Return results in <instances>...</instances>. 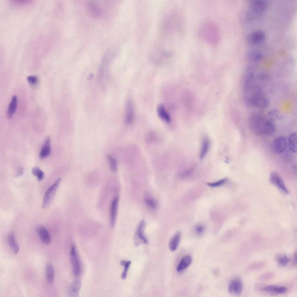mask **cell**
<instances>
[{
  "instance_id": "7",
  "label": "cell",
  "mask_w": 297,
  "mask_h": 297,
  "mask_svg": "<svg viewBox=\"0 0 297 297\" xmlns=\"http://www.w3.org/2000/svg\"><path fill=\"white\" fill-rule=\"evenodd\" d=\"M228 288L229 292L231 294L236 295H240L242 288L240 279L238 278L233 279L229 283Z\"/></svg>"
},
{
  "instance_id": "16",
  "label": "cell",
  "mask_w": 297,
  "mask_h": 297,
  "mask_svg": "<svg viewBox=\"0 0 297 297\" xmlns=\"http://www.w3.org/2000/svg\"><path fill=\"white\" fill-rule=\"evenodd\" d=\"M262 290L268 292L280 294L285 293L287 291V289L284 286L269 285L265 287Z\"/></svg>"
},
{
  "instance_id": "36",
  "label": "cell",
  "mask_w": 297,
  "mask_h": 297,
  "mask_svg": "<svg viewBox=\"0 0 297 297\" xmlns=\"http://www.w3.org/2000/svg\"><path fill=\"white\" fill-rule=\"evenodd\" d=\"M23 171L22 168L20 167L15 172L14 175L15 177H18L23 174Z\"/></svg>"
},
{
  "instance_id": "20",
  "label": "cell",
  "mask_w": 297,
  "mask_h": 297,
  "mask_svg": "<svg viewBox=\"0 0 297 297\" xmlns=\"http://www.w3.org/2000/svg\"><path fill=\"white\" fill-rule=\"evenodd\" d=\"M145 225V223L144 220H141L137 227L136 234L137 236L143 243H148V241L145 236L144 233V230Z\"/></svg>"
},
{
  "instance_id": "23",
  "label": "cell",
  "mask_w": 297,
  "mask_h": 297,
  "mask_svg": "<svg viewBox=\"0 0 297 297\" xmlns=\"http://www.w3.org/2000/svg\"><path fill=\"white\" fill-rule=\"evenodd\" d=\"M297 134L295 132L292 133L290 135L288 140V144L289 149L294 153H296Z\"/></svg>"
},
{
  "instance_id": "35",
  "label": "cell",
  "mask_w": 297,
  "mask_h": 297,
  "mask_svg": "<svg viewBox=\"0 0 297 297\" xmlns=\"http://www.w3.org/2000/svg\"><path fill=\"white\" fill-rule=\"evenodd\" d=\"M204 230V227L202 224H198L195 228V233L198 235H200L203 233Z\"/></svg>"
},
{
  "instance_id": "33",
  "label": "cell",
  "mask_w": 297,
  "mask_h": 297,
  "mask_svg": "<svg viewBox=\"0 0 297 297\" xmlns=\"http://www.w3.org/2000/svg\"><path fill=\"white\" fill-rule=\"evenodd\" d=\"M27 80L29 83L33 85L36 84L38 82V78L36 76H29L27 77Z\"/></svg>"
},
{
  "instance_id": "30",
  "label": "cell",
  "mask_w": 297,
  "mask_h": 297,
  "mask_svg": "<svg viewBox=\"0 0 297 297\" xmlns=\"http://www.w3.org/2000/svg\"><path fill=\"white\" fill-rule=\"evenodd\" d=\"M265 265L264 262H256L252 263L250 265L251 269L254 270L260 269L264 267Z\"/></svg>"
},
{
  "instance_id": "3",
  "label": "cell",
  "mask_w": 297,
  "mask_h": 297,
  "mask_svg": "<svg viewBox=\"0 0 297 297\" xmlns=\"http://www.w3.org/2000/svg\"><path fill=\"white\" fill-rule=\"evenodd\" d=\"M266 37V35L262 30H258L250 33L246 38L247 44L251 46H258L263 42Z\"/></svg>"
},
{
  "instance_id": "12",
  "label": "cell",
  "mask_w": 297,
  "mask_h": 297,
  "mask_svg": "<svg viewBox=\"0 0 297 297\" xmlns=\"http://www.w3.org/2000/svg\"><path fill=\"white\" fill-rule=\"evenodd\" d=\"M125 121L128 125L132 124L134 120V113L133 104L131 101L128 100L126 105Z\"/></svg>"
},
{
  "instance_id": "31",
  "label": "cell",
  "mask_w": 297,
  "mask_h": 297,
  "mask_svg": "<svg viewBox=\"0 0 297 297\" xmlns=\"http://www.w3.org/2000/svg\"><path fill=\"white\" fill-rule=\"evenodd\" d=\"M11 3L16 6H19L29 4L32 3V1L27 0H17L11 1Z\"/></svg>"
},
{
  "instance_id": "6",
  "label": "cell",
  "mask_w": 297,
  "mask_h": 297,
  "mask_svg": "<svg viewBox=\"0 0 297 297\" xmlns=\"http://www.w3.org/2000/svg\"><path fill=\"white\" fill-rule=\"evenodd\" d=\"M269 180L282 193L285 194L288 193L282 178L277 172L274 171L271 172L269 176Z\"/></svg>"
},
{
  "instance_id": "37",
  "label": "cell",
  "mask_w": 297,
  "mask_h": 297,
  "mask_svg": "<svg viewBox=\"0 0 297 297\" xmlns=\"http://www.w3.org/2000/svg\"><path fill=\"white\" fill-rule=\"evenodd\" d=\"M127 261L124 260H122L120 262L121 265L123 266H124L125 264L126 263Z\"/></svg>"
},
{
  "instance_id": "18",
  "label": "cell",
  "mask_w": 297,
  "mask_h": 297,
  "mask_svg": "<svg viewBox=\"0 0 297 297\" xmlns=\"http://www.w3.org/2000/svg\"><path fill=\"white\" fill-rule=\"evenodd\" d=\"M192 260V258L190 256L186 255L184 256L182 259L177 267V271L180 272L186 269L191 264Z\"/></svg>"
},
{
  "instance_id": "26",
  "label": "cell",
  "mask_w": 297,
  "mask_h": 297,
  "mask_svg": "<svg viewBox=\"0 0 297 297\" xmlns=\"http://www.w3.org/2000/svg\"><path fill=\"white\" fill-rule=\"evenodd\" d=\"M210 146L209 140L205 138L204 139L202 142V147L200 154V157L201 159L203 158L207 152Z\"/></svg>"
},
{
  "instance_id": "21",
  "label": "cell",
  "mask_w": 297,
  "mask_h": 297,
  "mask_svg": "<svg viewBox=\"0 0 297 297\" xmlns=\"http://www.w3.org/2000/svg\"><path fill=\"white\" fill-rule=\"evenodd\" d=\"M46 274L48 282L49 284H52L54 278V270L53 266L51 263L48 262L46 265Z\"/></svg>"
},
{
  "instance_id": "13",
  "label": "cell",
  "mask_w": 297,
  "mask_h": 297,
  "mask_svg": "<svg viewBox=\"0 0 297 297\" xmlns=\"http://www.w3.org/2000/svg\"><path fill=\"white\" fill-rule=\"evenodd\" d=\"M264 53L261 49L253 48L247 53V56L249 59L253 61H258L263 58Z\"/></svg>"
},
{
  "instance_id": "34",
  "label": "cell",
  "mask_w": 297,
  "mask_h": 297,
  "mask_svg": "<svg viewBox=\"0 0 297 297\" xmlns=\"http://www.w3.org/2000/svg\"><path fill=\"white\" fill-rule=\"evenodd\" d=\"M131 263V261H127L126 263L124 266V270L121 275V278L122 279H124L126 278L127 273Z\"/></svg>"
},
{
  "instance_id": "19",
  "label": "cell",
  "mask_w": 297,
  "mask_h": 297,
  "mask_svg": "<svg viewBox=\"0 0 297 297\" xmlns=\"http://www.w3.org/2000/svg\"><path fill=\"white\" fill-rule=\"evenodd\" d=\"M181 238V233L180 231L176 232L172 237L169 243V249L171 251H174L177 249Z\"/></svg>"
},
{
  "instance_id": "32",
  "label": "cell",
  "mask_w": 297,
  "mask_h": 297,
  "mask_svg": "<svg viewBox=\"0 0 297 297\" xmlns=\"http://www.w3.org/2000/svg\"><path fill=\"white\" fill-rule=\"evenodd\" d=\"M226 178H223L217 181L207 183V185L211 187H216L220 186L224 184L227 181Z\"/></svg>"
},
{
  "instance_id": "10",
  "label": "cell",
  "mask_w": 297,
  "mask_h": 297,
  "mask_svg": "<svg viewBox=\"0 0 297 297\" xmlns=\"http://www.w3.org/2000/svg\"><path fill=\"white\" fill-rule=\"evenodd\" d=\"M50 137L49 135L46 136L44 139V143L39 153V156L43 159L50 155L51 152Z\"/></svg>"
},
{
  "instance_id": "9",
  "label": "cell",
  "mask_w": 297,
  "mask_h": 297,
  "mask_svg": "<svg viewBox=\"0 0 297 297\" xmlns=\"http://www.w3.org/2000/svg\"><path fill=\"white\" fill-rule=\"evenodd\" d=\"M119 197L117 196L112 201L110 207V222L111 226L113 228L115 225Z\"/></svg>"
},
{
  "instance_id": "14",
  "label": "cell",
  "mask_w": 297,
  "mask_h": 297,
  "mask_svg": "<svg viewBox=\"0 0 297 297\" xmlns=\"http://www.w3.org/2000/svg\"><path fill=\"white\" fill-rule=\"evenodd\" d=\"M81 286V282L79 279L74 280L71 284L69 290L70 296L78 297Z\"/></svg>"
},
{
  "instance_id": "22",
  "label": "cell",
  "mask_w": 297,
  "mask_h": 297,
  "mask_svg": "<svg viewBox=\"0 0 297 297\" xmlns=\"http://www.w3.org/2000/svg\"><path fill=\"white\" fill-rule=\"evenodd\" d=\"M8 244L13 252L17 254L19 250V245L16 241L14 235L12 233H10L8 237Z\"/></svg>"
},
{
  "instance_id": "28",
  "label": "cell",
  "mask_w": 297,
  "mask_h": 297,
  "mask_svg": "<svg viewBox=\"0 0 297 297\" xmlns=\"http://www.w3.org/2000/svg\"><path fill=\"white\" fill-rule=\"evenodd\" d=\"M274 276V274L273 272H267L261 275L259 277V279L264 281H267L272 279Z\"/></svg>"
},
{
  "instance_id": "24",
  "label": "cell",
  "mask_w": 297,
  "mask_h": 297,
  "mask_svg": "<svg viewBox=\"0 0 297 297\" xmlns=\"http://www.w3.org/2000/svg\"><path fill=\"white\" fill-rule=\"evenodd\" d=\"M107 158L111 170L113 172H116L118 170L117 162L116 159L109 154L107 155Z\"/></svg>"
},
{
  "instance_id": "17",
  "label": "cell",
  "mask_w": 297,
  "mask_h": 297,
  "mask_svg": "<svg viewBox=\"0 0 297 297\" xmlns=\"http://www.w3.org/2000/svg\"><path fill=\"white\" fill-rule=\"evenodd\" d=\"M157 112L159 117L167 123H169L171 120L170 117L167 112L165 108L162 104H159L157 108Z\"/></svg>"
},
{
  "instance_id": "5",
  "label": "cell",
  "mask_w": 297,
  "mask_h": 297,
  "mask_svg": "<svg viewBox=\"0 0 297 297\" xmlns=\"http://www.w3.org/2000/svg\"><path fill=\"white\" fill-rule=\"evenodd\" d=\"M70 258L73 274L75 276L77 277L80 274L81 267L76 249L73 245L71 248Z\"/></svg>"
},
{
  "instance_id": "29",
  "label": "cell",
  "mask_w": 297,
  "mask_h": 297,
  "mask_svg": "<svg viewBox=\"0 0 297 297\" xmlns=\"http://www.w3.org/2000/svg\"><path fill=\"white\" fill-rule=\"evenodd\" d=\"M144 201L146 205L150 208L153 209H156L157 208V203L153 199L148 197L146 198Z\"/></svg>"
},
{
  "instance_id": "25",
  "label": "cell",
  "mask_w": 297,
  "mask_h": 297,
  "mask_svg": "<svg viewBox=\"0 0 297 297\" xmlns=\"http://www.w3.org/2000/svg\"><path fill=\"white\" fill-rule=\"evenodd\" d=\"M278 265L280 267L286 266L290 260V259L286 255H278L276 258Z\"/></svg>"
},
{
  "instance_id": "8",
  "label": "cell",
  "mask_w": 297,
  "mask_h": 297,
  "mask_svg": "<svg viewBox=\"0 0 297 297\" xmlns=\"http://www.w3.org/2000/svg\"><path fill=\"white\" fill-rule=\"evenodd\" d=\"M268 5V3L266 0H252L249 3V8L262 14L267 8Z\"/></svg>"
},
{
  "instance_id": "38",
  "label": "cell",
  "mask_w": 297,
  "mask_h": 297,
  "mask_svg": "<svg viewBox=\"0 0 297 297\" xmlns=\"http://www.w3.org/2000/svg\"><path fill=\"white\" fill-rule=\"evenodd\" d=\"M296 255H296V252L295 253L294 255V263H295L296 264V262H297Z\"/></svg>"
},
{
  "instance_id": "11",
  "label": "cell",
  "mask_w": 297,
  "mask_h": 297,
  "mask_svg": "<svg viewBox=\"0 0 297 297\" xmlns=\"http://www.w3.org/2000/svg\"><path fill=\"white\" fill-rule=\"evenodd\" d=\"M37 232L43 243L46 245H49L51 243V239L50 236L44 226H40L37 228Z\"/></svg>"
},
{
  "instance_id": "15",
  "label": "cell",
  "mask_w": 297,
  "mask_h": 297,
  "mask_svg": "<svg viewBox=\"0 0 297 297\" xmlns=\"http://www.w3.org/2000/svg\"><path fill=\"white\" fill-rule=\"evenodd\" d=\"M17 96L14 95L12 97L7 109L6 116L8 119H10L13 117L17 110Z\"/></svg>"
},
{
  "instance_id": "2",
  "label": "cell",
  "mask_w": 297,
  "mask_h": 297,
  "mask_svg": "<svg viewBox=\"0 0 297 297\" xmlns=\"http://www.w3.org/2000/svg\"><path fill=\"white\" fill-rule=\"evenodd\" d=\"M61 180L60 178H58L46 191L42 204L43 208H47L50 205L55 197Z\"/></svg>"
},
{
  "instance_id": "4",
  "label": "cell",
  "mask_w": 297,
  "mask_h": 297,
  "mask_svg": "<svg viewBox=\"0 0 297 297\" xmlns=\"http://www.w3.org/2000/svg\"><path fill=\"white\" fill-rule=\"evenodd\" d=\"M287 147V142L285 138L281 136L275 138L272 141L271 149L272 152L275 154L282 153L286 150Z\"/></svg>"
},
{
  "instance_id": "27",
  "label": "cell",
  "mask_w": 297,
  "mask_h": 297,
  "mask_svg": "<svg viewBox=\"0 0 297 297\" xmlns=\"http://www.w3.org/2000/svg\"><path fill=\"white\" fill-rule=\"evenodd\" d=\"M32 173L33 175L37 177L39 181L42 180L44 178V172L38 167L33 168L32 169Z\"/></svg>"
},
{
  "instance_id": "1",
  "label": "cell",
  "mask_w": 297,
  "mask_h": 297,
  "mask_svg": "<svg viewBox=\"0 0 297 297\" xmlns=\"http://www.w3.org/2000/svg\"><path fill=\"white\" fill-rule=\"evenodd\" d=\"M251 129L255 134L265 135L273 134L276 130V127L271 121L260 116H255L250 123Z\"/></svg>"
}]
</instances>
